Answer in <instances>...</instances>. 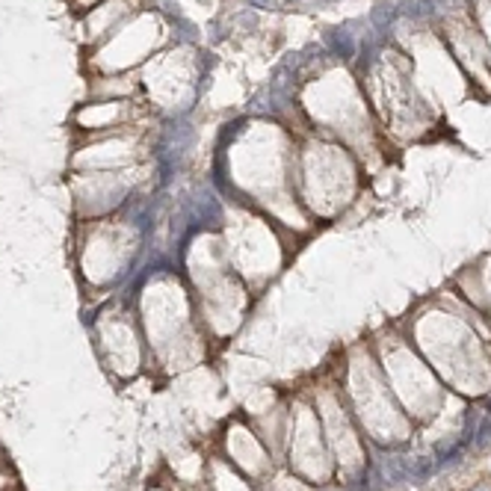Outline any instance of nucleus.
<instances>
[{
  "label": "nucleus",
  "instance_id": "1",
  "mask_svg": "<svg viewBox=\"0 0 491 491\" xmlns=\"http://www.w3.org/2000/svg\"><path fill=\"white\" fill-rule=\"evenodd\" d=\"M255 6H272V0H252Z\"/></svg>",
  "mask_w": 491,
  "mask_h": 491
}]
</instances>
